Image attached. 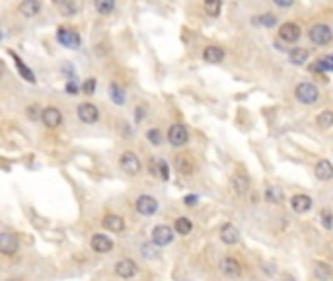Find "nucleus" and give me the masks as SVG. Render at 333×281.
I'll list each match as a JSON object with an SVG mask.
<instances>
[{
  "label": "nucleus",
  "instance_id": "8",
  "mask_svg": "<svg viewBox=\"0 0 333 281\" xmlns=\"http://www.w3.org/2000/svg\"><path fill=\"white\" fill-rule=\"evenodd\" d=\"M136 272H138V266L134 264L133 260H129V258H123V260H119V262L115 264V274H117L119 278H123V280L134 278Z\"/></svg>",
  "mask_w": 333,
  "mask_h": 281
},
{
  "label": "nucleus",
  "instance_id": "40",
  "mask_svg": "<svg viewBox=\"0 0 333 281\" xmlns=\"http://www.w3.org/2000/svg\"><path fill=\"white\" fill-rule=\"evenodd\" d=\"M197 203V195H187L185 197V205H195Z\"/></svg>",
  "mask_w": 333,
  "mask_h": 281
},
{
  "label": "nucleus",
  "instance_id": "43",
  "mask_svg": "<svg viewBox=\"0 0 333 281\" xmlns=\"http://www.w3.org/2000/svg\"><path fill=\"white\" fill-rule=\"evenodd\" d=\"M283 281H296V280H294V278H290V276H287V278H285Z\"/></svg>",
  "mask_w": 333,
  "mask_h": 281
},
{
  "label": "nucleus",
  "instance_id": "15",
  "mask_svg": "<svg viewBox=\"0 0 333 281\" xmlns=\"http://www.w3.org/2000/svg\"><path fill=\"white\" fill-rule=\"evenodd\" d=\"M312 197L308 195H304V193H296V195H292V199H290V207L294 213H308L312 209Z\"/></svg>",
  "mask_w": 333,
  "mask_h": 281
},
{
  "label": "nucleus",
  "instance_id": "37",
  "mask_svg": "<svg viewBox=\"0 0 333 281\" xmlns=\"http://www.w3.org/2000/svg\"><path fill=\"white\" fill-rule=\"evenodd\" d=\"M25 114H27V117H29V119H33V121H35V119L39 117V108H37V106H29Z\"/></svg>",
  "mask_w": 333,
  "mask_h": 281
},
{
  "label": "nucleus",
  "instance_id": "6",
  "mask_svg": "<svg viewBox=\"0 0 333 281\" xmlns=\"http://www.w3.org/2000/svg\"><path fill=\"white\" fill-rule=\"evenodd\" d=\"M76 116H78V119H80L82 123H96V121L100 119V110H98L94 104L84 102V104H80V106L76 108Z\"/></svg>",
  "mask_w": 333,
  "mask_h": 281
},
{
  "label": "nucleus",
  "instance_id": "30",
  "mask_svg": "<svg viewBox=\"0 0 333 281\" xmlns=\"http://www.w3.org/2000/svg\"><path fill=\"white\" fill-rule=\"evenodd\" d=\"M316 123H318V127H322V129H330L333 125V112L332 110H324L320 116L316 117Z\"/></svg>",
  "mask_w": 333,
  "mask_h": 281
},
{
  "label": "nucleus",
  "instance_id": "10",
  "mask_svg": "<svg viewBox=\"0 0 333 281\" xmlns=\"http://www.w3.org/2000/svg\"><path fill=\"white\" fill-rule=\"evenodd\" d=\"M90 246L98 254H108V252L113 250V240L110 236H106V234H94L92 240H90Z\"/></svg>",
  "mask_w": 333,
  "mask_h": 281
},
{
  "label": "nucleus",
  "instance_id": "16",
  "mask_svg": "<svg viewBox=\"0 0 333 281\" xmlns=\"http://www.w3.org/2000/svg\"><path fill=\"white\" fill-rule=\"evenodd\" d=\"M221 240L224 244H228V246L238 244V240H240V231H238L234 225L226 223V225H222V229H221Z\"/></svg>",
  "mask_w": 333,
  "mask_h": 281
},
{
  "label": "nucleus",
  "instance_id": "32",
  "mask_svg": "<svg viewBox=\"0 0 333 281\" xmlns=\"http://www.w3.org/2000/svg\"><path fill=\"white\" fill-rule=\"evenodd\" d=\"M253 22L261 23V25H265V27H273V25L277 23V18H275L273 14H261V16H257Z\"/></svg>",
  "mask_w": 333,
  "mask_h": 281
},
{
  "label": "nucleus",
  "instance_id": "23",
  "mask_svg": "<svg viewBox=\"0 0 333 281\" xmlns=\"http://www.w3.org/2000/svg\"><path fill=\"white\" fill-rule=\"evenodd\" d=\"M10 55L14 57V63H16V69H18V72L22 74L23 80H27V82H31V84H33V82H35V74H33L31 70H29V69H27V67H25V65H23V61H22V59H20V57H18V55H16V53H12V51H10Z\"/></svg>",
  "mask_w": 333,
  "mask_h": 281
},
{
  "label": "nucleus",
  "instance_id": "44",
  "mask_svg": "<svg viewBox=\"0 0 333 281\" xmlns=\"http://www.w3.org/2000/svg\"><path fill=\"white\" fill-rule=\"evenodd\" d=\"M8 281H22V280H8Z\"/></svg>",
  "mask_w": 333,
  "mask_h": 281
},
{
  "label": "nucleus",
  "instance_id": "13",
  "mask_svg": "<svg viewBox=\"0 0 333 281\" xmlns=\"http://www.w3.org/2000/svg\"><path fill=\"white\" fill-rule=\"evenodd\" d=\"M102 225H104V229H108L111 233H123L125 231V219L121 215H115V213L106 215Z\"/></svg>",
  "mask_w": 333,
  "mask_h": 281
},
{
  "label": "nucleus",
  "instance_id": "25",
  "mask_svg": "<svg viewBox=\"0 0 333 281\" xmlns=\"http://www.w3.org/2000/svg\"><path fill=\"white\" fill-rule=\"evenodd\" d=\"M308 51L306 49H300V47H296V49H292L289 53V59L292 65H304L306 61H308Z\"/></svg>",
  "mask_w": 333,
  "mask_h": 281
},
{
  "label": "nucleus",
  "instance_id": "36",
  "mask_svg": "<svg viewBox=\"0 0 333 281\" xmlns=\"http://www.w3.org/2000/svg\"><path fill=\"white\" fill-rule=\"evenodd\" d=\"M322 223H324L326 229H332L333 221H332V213H330V211H324V213H322Z\"/></svg>",
  "mask_w": 333,
  "mask_h": 281
},
{
  "label": "nucleus",
  "instance_id": "34",
  "mask_svg": "<svg viewBox=\"0 0 333 281\" xmlns=\"http://www.w3.org/2000/svg\"><path fill=\"white\" fill-rule=\"evenodd\" d=\"M96 86H98L96 78H88V80L84 82V86H82V90H84V96H92V94L96 92Z\"/></svg>",
  "mask_w": 333,
  "mask_h": 281
},
{
  "label": "nucleus",
  "instance_id": "38",
  "mask_svg": "<svg viewBox=\"0 0 333 281\" xmlns=\"http://www.w3.org/2000/svg\"><path fill=\"white\" fill-rule=\"evenodd\" d=\"M277 6H281V8H289V6H292V2L294 0H273Z\"/></svg>",
  "mask_w": 333,
  "mask_h": 281
},
{
  "label": "nucleus",
  "instance_id": "42",
  "mask_svg": "<svg viewBox=\"0 0 333 281\" xmlns=\"http://www.w3.org/2000/svg\"><path fill=\"white\" fill-rule=\"evenodd\" d=\"M55 4H65V2H68V0H53Z\"/></svg>",
  "mask_w": 333,
  "mask_h": 281
},
{
  "label": "nucleus",
  "instance_id": "19",
  "mask_svg": "<svg viewBox=\"0 0 333 281\" xmlns=\"http://www.w3.org/2000/svg\"><path fill=\"white\" fill-rule=\"evenodd\" d=\"M176 168H178L179 174L191 176V174L195 172V162L191 160L189 154H178V158H176Z\"/></svg>",
  "mask_w": 333,
  "mask_h": 281
},
{
  "label": "nucleus",
  "instance_id": "41",
  "mask_svg": "<svg viewBox=\"0 0 333 281\" xmlns=\"http://www.w3.org/2000/svg\"><path fill=\"white\" fill-rule=\"evenodd\" d=\"M142 117H144V108H142V106H138V108H136V121H140Z\"/></svg>",
  "mask_w": 333,
  "mask_h": 281
},
{
  "label": "nucleus",
  "instance_id": "4",
  "mask_svg": "<svg viewBox=\"0 0 333 281\" xmlns=\"http://www.w3.org/2000/svg\"><path fill=\"white\" fill-rule=\"evenodd\" d=\"M57 41H59L61 45L68 47V49H78L80 43H82L80 35H78L74 29H68V27H59V29H57Z\"/></svg>",
  "mask_w": 333,
  "mask_h": 281
},
{
  "label": "nucleus",
  "instance_id": "9",
  "mask_svg": "<svg viewBox=\"0 0 333 281\" xmlns=\"http://www.w3.org/2000/svg\"><path fill=\"white\" fill-rule=\"evenodd\" d=\"M134 207H136V211L140 215L148 217V215H154L156 211H158V201H156L152 195H140V197H136Z\"/></svg>",
  "mask_w": 333,
  "mask_h": 281
},
{
  "label": "nucleus",
  "instance_id": "18",
  "mask_svg": "<svg viewBox=\"0 0 333 281\" xmlns=\"http://www.w3.org/2000/svg\"><path fill=\"white\" fill-rule=\"evenodd\" d=\"M314 174H316V178L322 180V182L332 180L333 178V164L330 162V160H320V162L316 164V168H314Z\"/></svg>",
  "mask_w": 333,
  "mask_h": 281
},
{
  "label": "nucleus",
  "instance_id": "33",
  "mask_svg": "<svg viewBox=\"0 0 333 281\" xmlns=\"http://www.w3.org/2000/svg\"><path fill=\"white\" fill-rule=\"evenodd\" d=\"M146 139L150 140L152 144H156V146H158V144L162 142V133H160V129H150V131L146 133Z\"/></svg>",
  "mask_w": 333,
  "mask_h": 281
},
{
  "label": "nucleus",
  "instance_id": "5",
  "mask_svg": "<svg viewBox=\"0 0 333 281\" xmlns=\"http://www.w3.org/2000/svg\"><path fill=\"white\" fill-rule=\"evenodd\" d=\"M187 140H189V133H187L185 125L174 123V125L168 129V142H170L172 146H183Z\"/></svg>",
  "mask_w": 333,
  "mask_h": 281
},
{
  "label": "nucleus",
  "instance_id": "29",
  "mask_svg": "<svg viewBox=\"0 0 333 281\" xmlns=\"http://www.w3.org/2000/svg\"><path fill=\"white\" fill-rule=\"evenodd\" d=\"M94 6L102 16H110L115 10V0H94Z\"/></svg>",
  "mask_w": 333,
  "mask_h": 281
},
{
  "label": "nucleus",
  "instance_id": "21",
  "mask_svg": "<svg viewBox=\"0 0 333 281\" xmlns=\"http://www.w3.org/2000/svg\"><path fill=\"white\" fill-rule=\"evenodd\" d=\"M203 59H205L207 63L219 65V63H222V59H224V51L217 45H209L205 51H203Z\"/></svg>",
  "mask_w": 333,
  "mask_h": 281
},
{
  "label": "nucleus",
  "instance_id": "17",
  "mask_svg": "<svg viewBox=\"0 0 333 281\" xmlns=\"http://www.w3.org/2000/svg\"><path fill=\"white\" fill-rule=\"evenodd\" d=\"M221 270L222 274L226 276V278H238L240 274H242V268H240V262L238 260H234V258H224L221 264Z\"/></svg>",
  "mask_w": 333,
  "mask_h": 281
},
{
  "label": "nucleus",
  "instance_id": "31",
  "mask_svg": "<svg viewBox=\"0 0 333 281\" xmlns=\"http://www.w3.org/2000/svg\"><path fill=\"white\" fill-rule=\"evenodd\" d=\"M110 94H111V100L117 104V106H121V104H125V90L117 84V82H111L110 86Z\"/></svg>",
  "mask_w": 333,
  "mask_h": 281
},
{
  "label": "nucleus",
  "instance_id": "28",
  "mask_svg": "<svg viewBox=\"0 0 333 281\" xmlns=\"http://www.w3.org/2000/svg\"><path fill=\"white\" fill-rule=\"evenodd\" d=\"M203 8H205V12H207L211 18H217L222 10V0H205V2H203Z\"/></svg>",
  "mask_w": 333,
  "mask_h": 281
},
{
  "label": "nucleus",
  "instance_id": "2",
  "mask_svg": "<svg viewBox=\"0 0 333 281\" xmlns=\"http://www.w3.org/2000/svg\"><path fill=\"white\" fill-rule=\"evenodd\" d=\"M310 41L316 43V45H328L332 43L333 39V33H332V27L326 25V23H316L310 27Z\"/></svg>",
  "mask_w": 333,
  "mask_h": 281
},
{
  "label": "nucleus",
  "instance_id": "24",
  "mask_svg": "<svg viewBox=\"0 0 333 281\" xmlns=\"http://www.w3.org/2000/svg\"><path fill=\"white\" fill-rule=\"evenodd\" d=\"M174 231L178 234H181V236H187V234L193 231L191 219H187V217H178L176 223H174Z\"/></svg>",
  "mask_w": 333,
  "mask_h": 281
},
{
  "label": "nucleus",
  "instance_id": "22",
  "mask_svg": "<svg viewBox=\"0 0 333 281\" xmlns=\"http://www.w3.org/2000/svg\"><path fill=\"white\" fill-rule=\"evenodd\" d=\"M232 189L238 193V195H245L249 191V180L245 178L244 174H234L232 176Z\"/></svg>",
  "mask_w": 333,
  "mask_h": 281
},
{
  "label": "nucleus",
  "instance_id": "26",
  "mask_svg": "<svg viewBox=\"0 0 333 281\" xmlns=\"http://www.w3.org/2000/svg\"><path fill=\"white\" fill-rule=\"evenodd\" d=\"M265 199L273 205H279L283 201V189L277 186H269L265 189Z\"/></svg>",
  "mask_w": 333,
  "mask_h": 281
},
{
  "label": "nucleus",
  "instance_id": "12",
  "mask_svg": "<svg viewBox=\"0 0 333 281\" xmlns=\"http://www.w3.org/2000/svg\"><path fill=\"white\" fill-rule=\"evenodd\" d=\"M0 250L4 256H12L18 252V238L10 233L0 234Z\"/></svg>",
  "mask_w": 333,
  "mask_h": 281
},
{
  "label": "nucleus",
  "instance_id": "3",
  "mask_svg": "<svg viewBox=\"0 0 333 281\" xmlns=\"http://www.w3.org/2000/svg\"><path fill=\"white\" fill-rule=\"evenodd\" d=\"M119 164H121L123 172L129 174V176H136V174L140 172V168H142L140 158L134 154L133 150H125V152L121 154V158H119Z\"/></svg>",
  "mask_w": 333,
  "mask_h": 281
},
{
  "label": "nucleus",
  "instance_id": "7",
  "mask_svg": "<svg viewBox=\"0 0 333 281\" xmlns=\"http://www.w3.org/2000/svg\"><path fill=\"white\" fill-rule=\"evenodd\" d=\"M174 240V231L168 225H158L152 229V242L156 246H168Z\"/></svg>",
  "mask_w": 333,
  "mask_h": 281
},
{
  "label": "nucleus",
  "instance_id": "20",
  "mask_svg": "<svg viewBox=\"0 0 333 281\" xmlns=\"http://www.w3.org/2000/svg\"><path fill=\"white\" fill-rule=\"evenodd\" d=\"M20 14L25 16V18H31V16H37L39 10H41V2L39 0H22L20 4Z\"/></svg>",
  "mask_w": 333,
  "mask_h": 281
},
{
  "label": "nucleus",
  "instance_id": "39",
  "mask_svg": "<svg viewBox=\"0 0 333 281\" xmlns=\"http://www.w3.org/2000/svg\"><path fill=\"white\" fill-rule=\"evenodd\" d=\"M67 92H68V94H72V96H74V94L78 92V86H76L74 82H68V84H67Z\"/></svg>",
  "mask_w": 333,
  "mask_h": 281
},
{
  "label": "nucleus",
  "instance_id": "27",
  "mask_svg": "<svg viewBox=\"0 0 333 281\" xmlns=\"http://www.w3.org/2000/svg\"><path fill=\"white\" fill-rule=\"evenodd\" d=\"M314 274H316L318 280L328 281L332 278V268H330L328 264H324V262H316V264H314Z\"/></svg>",
  "mask_w": 333,
  "mask_h": 281
},
{
  "label": "nucleus",
  "instance_id": "1",
  "mask_svg": "<svg viewBox=\"0 0 333 281\" xmlns=\"http://www.w3.org/2000/svg\"><path fill=\"white\" fill-rule=\"evenodd\" d=\"M294 96L300 104H306V106H312L320 100V88L312 82H300L294 90Z\"/></svg>",
  "mask_w": 333,
  "mask_h": 281
},
{
  "label": "nucleus",
  "instance_id": "14",
  "mask_svg": "<svg viewBox=\"0 0 333 281\" xmlns=\"http://www.w3.org/2000/svg\"><path fill=\"white\" fill-rule=\"evenodd\" d=\"M279 37H281L283 41H287V43H294V41H298V37H300V27L292 22L283 23L281 29H279Z\"/></svg>",
  "mask_w": 333,
  "mask_h": 281
},
{
  "label": "nucleus",
  "instance_id": "11",
  "mask_svg": "<svg viewBox=\"0 0 333 281\" xmlns=\"http://www.w3.org/2000/svg\"><path fill=\"white\" fill-rule=\"evenodd\" d=\"M41 121L45 123V127L55 129V127H59V125L63 123V114H61L57 108L49 106V108L41 110Z\"/></svg>",
  "mask_w": 333,
  "mask_h": 281
},
{
  "label": "nucleus",
  "instance_id": "35",
  "mask_svg": "<svg viewBox=\"0 0 333 281\" xmlns=\"http://www.w3.org/2000/svg\"><path fill=\"white\" fill-rule=\"evenodd\" d=\"M158 176H160L162 180H168V178H170V168H168V164L164 162V160H158Z\"/></svg>",
  "mask_w": 333,
  "mask_h": 281
}]
</instances>
